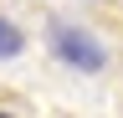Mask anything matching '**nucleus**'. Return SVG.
Segmentation results:
<instances>
[{"label": "nucleus", "mask_w": 123, "mask_h": 118, "mask_svg": "<svg viewBox=\"0 0 123 118\" xmlns=\"http://www.w3.org/2000/svg\"><path fill=\"white\" fill-rule=\"evenodd\" d=\"M46 41H51L56 62H67V67H77V72H103V67H108V51H103V41L92 36L87 26L51 21V26H46Z\"/></svg>", "instance_id": "obj_1"}, {"label": "nucleus", "mask_w": 123, "mask_h": 118, "mask_svg": "<svg viewBox=\"0 0 123 118\" xmlns=\"http://www.w3.org/2000/svg\"><path fill=\"white\" fill-rule=\"evenodd\" d=\"M21 51H26V36L15 31V21L0 16V62H10V56H21Z\"/></svg>", "instance_id": "obj_2"}]
</instances>
